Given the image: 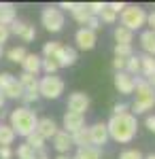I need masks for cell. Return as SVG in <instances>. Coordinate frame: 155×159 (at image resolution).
I'll return each mask as SVG.
<instances>
[{"label": "cell", "mask_w": 155, "mask_h": 159, "mask_svg": "<svg viewBox=\"0 0 155 159\" xmlns=\"http://www.w3.org/2000/svg\"><path fill=\"white\" fill-rule=\"evenodd\" d=\"M106 129H108V138H113L119 144H128V142L134 140V136L138 132V121L132 112L113 115L106 123Z\"/></svg>", "instance_id": "1"}, {"label": "cell", "mask_w": 155, "mask_h": 159, "mask_svg": "<svg viewBox=\"0 0 155 159\" xmlns=\"http://www.w3.org/2000/svg\"><path fill=\"white\" fill-rule=\"evenodd\" d=\"M36 123H38V117L28 106H19L9 115V127L15 132V136L28 138L30 134L36 132Z\"/></svg>", "instance_id": "2"}, {"label": "cell", "mask_w": 155, "mask_h": 159, "mask_svg": "<svg viewBox=\"0 0 155 159\" xmlns=\"http://www.w3.org/2000/svg\"><path fill=\"white\" fill-rule=\"evenodd\" d=\"M134 91H136V100L132 104L134 117L140 115V112H147L155 106V91L147 83V79H134Z\"/></svg>", "instance_id": "3"}, {"label": "cell", "mask_w": 155, "mask_h": 159, "mask_svg": "<svg viewBox=\"0 0 155 159\" xmlns=\"http://www.w3.org/2000/svg\"><path fill=\"white\" fill-rule=\"evenodd\" d=\"M64 93V81L55 74H47L38 81V96L47 100H58Z\"/></svg>", "instance_id": "4"}, {"label": "cell", "mask_w": 155, "mask_h": 159, "mask_svg": "<svg viewBox=\"0 0 155 159\" xmlns=\"http://www.w3.org/2000/svg\"><path fill=\"white\" fill-rule=\"evenodd\" d=\"M144 24H147V11L143 7H125L121 11V25L128 28L130 32L143 28Z\"/></svg>", "instance_id": "5"}, {"label": "cell", "mask_w": 155, "mask_h": 159, "mask_svg": "<svg viewBox=\"0 0 155 159\" xmlns=\"http://www.w3.org/2000/svg\"><path fill=\"white\" fill-rule=\"evenodd\" d=\"M40 24L45 25V30H49V32H62V28L66 24V17H64V13L60 9L47 7L40 13Z\"/></svg>", "instance_id": "6"}, {"label": "cell", "mask_w": 155, "mask_h": 159, "mask_svg": "<svg viewBox=\"0 0 155 159\" xmlns=\"http://www.w3.org/2000/svg\"><path fill=\"white\" fill-rule=\"evenodd\" d=\"M9 32H11V34H15V36H19L24 43H32V40L36 38L34 25L26 24V21H19V19H15V21L9 25Z\"/></svg>", "instance_id": "7"}, {"label": "cell", "mask_w": 155, "mask_h": 159, "mask_svg": "<svg viewBox=\"0 0 155 159\" xmlns=\"http://www.w3.org/2000/svg\"><path fill=\"white\" fill-rule=\"evenodd\" d=\"M74 40H77V47L79 49L92 51L96 47V43H98V36H96V32L87 30V28H79L77 34H74Z\"/></svg>", "instance_id": "8"}, {"label": "cell", "mask_w": 155, "mask_h": 159, "mask_svg": "<svg viewBox=\"0 0 155 159\" xmlns=\"http://www.w3.org/2000/svg\"><path fill=\"white\" fill-rule=\"evenodd\" d=\"M89 129V144L92 147L102 148V144H106L108 140V129H106V123H94Z\"/></svg>", "instance_id": "9"}, {"label": "cell", "mask_w": 155, "mask_h": 159, "mask_svg": "<svg viewBox=\"0 0 155 159\" xmlns=\"http://www.w3.org/2000/svg\"><path fill=\"white\" fill-rule=\"evenodd\" d=\"M36 134L40 136L43 140H53V136L58 134V123L53 121L51 117H43L36 123Z\"/></svg>", "instance_id": "10"}, {"label": "cell", "mask_w": 155, "mask_h": 159, "mask_svg": "<svg viewBox=\"0 0 155 159\" xmlns=\"http://www.w3.org/2000/svg\"><path fill=\"white\" fill-rule=\"evenodd\" d=\"M89 108V96L83 93V91H74L68 98V110L72 112H79V115H85V110Z\"/></svg>", "instance_id": "11"}, {"label": "cell", "mask_w": 155, "mask_h": 159, "mask_svg": "<svg viewBox=\"0 0 155 159\" xmlns=\"http://www.w3.org/2000/svg\"><path fill=\"white\" fill-rule=\"evenodd\" d=\"M81 127H85V115H79V112L68 110V112L64 115V132H66V134H74V132H79Z\"/></svg>", "instance_id": "12"}, {"label": "cell", "mask_w": 155, "mask_h": 159, "mask_svg": "<svg viewBox=\"0 0 155 159\" xmlns=\"http://www.w3.org/2000/svg\"><path fill=\"white\" fill-rule=\"evenodd\" d=\"M115 89L123 96L134 93V76L128 72H117L115 74Z\"/></svg>", "instance_id": "13"}, {"label": "cell", "mask_w": 155, "mask_h": 159, "mask_svg": "<svg viewBox=\"0 0 155 159\" xmlns=\"http://www.w3.org/2000/svg\"><path fill=\"white\" fill-rule=\"evenodd\" d=\"M53 60L58 61V66L60 68H68V66H74V61H77V51L72 49V47H64L62 45L58 53H55V57Z\"/></svg>", "instance_id": "14"}, {"label": "cell", "mask_w": 155, "mask_h": 159, "mask_svg": "<svg viewBox=\"0 0 155 159\" xmlns=\"http://www.w3.org/2000/svg\"><path fill=\"white\" fill-rule=\"evenodd\" d=\"M0 91H2L4 100H21V96H24V87L19 85V81H17V79H11V81L2 87Z\"/></svg>", "instance_id": "15"}, {"label": "cell", "mask_w": 155, "mask_h": 159, "mask_svg": "<svg viewBox=\"0 0 155 159\" xmlns=\"http://www.w3.org/2000/svg\"><path fill=\"white\" fill-rule=\"evenodd\" d=\"M53 147L60 155H66L68 148L72 147V140H70V134H66L64 129H58V134L53 136Z\"/></svg>", "instance_id": "16"}, {"label": "cell", "mask_w": 155, "mask_h": 159, "mask_svg": "<svg viewBox=\"0 0 155 159\" xmlns=\"http://www.w3.org/2000/svg\"><path fill=\"white\" fill-rule=\"evenodd\" d=\"M17 19V9L11 2H0V25H9Z\"/></svg>", "instance_id": "17"}, {"label": "cell", "mask_w": 155, "mask_h": 159, "mask_svg": "<svg viewBox=\"0 0 155 159\" xmlns=\"http://www.w3.org/2000/svg\"><path fill=\"white\" fill-rule=\"evenodd\" d=\"M40 55H36V53H28L24 57V61H21V68H24V72H28V74H38L40 72Z\"/></svg>", "instance_id": "18"}, {"label": "cell", "mask_w": 155, "mask_h": 159, "mask_svg": "<svg viewBox=\"0 0 155 159\" xmlns=\"http://www.w3.org/2000/svg\"><path fill=\"white\" fill-rule=\"evenodd\" d=\"M17 81H19V85L24 87V93H38V79H36L34 74L21 72Z\"/></svg>", "instance_id": "19"}, {"label": "cell", "mask_w": 155, "mask_h": 159, "mask_svg": "<svg viewBox=\"0 0 155 159\" xmlns=\"http://www.w3.org/2000/svg\"><path fill=\"white\" fill-rule=\"evenodd\" d=\"M140 45H143V49L147 51V55H155V32L153 30H144L143 34H140Z\"/></svg>", "instance_id": "20"}, {"label": "cell", "mask_w": 155, "mask_h": 159, "mask_svg": "<svg viewBox=\"0 0 155 159\" xmlns=\"http://www.w3.org/2000/svg\"><path fill=\"white\" fill-rule=\"evenodd\" d=\"M70 140H72V147H92L89 144V129L87 127H81L79 132H74V134H70Z\"/></svg>", "instance_id": "21"}, {"label": "cell", "mask_w": 155, "mask_h": 159, "mask_svg": "<svg viewBox=\"0 0 155 159\" xmlns=\"http://www.w3.org/2000/svg\"><path fill=\"white\" fill-rule=\"evenodd\" d=\"M113 36H115V40H117V45H132L134 32H130V30L123 28V25H117L115 32H113Z\"/></svg>", "instance_id": "22"}, {"label": "cell", "mask_w": 155, "mask_h": 159, "mask_svg": "<svg viewBox=\"0 0 155 159\" xmlns=\"http://www.w3.org/2000/svg\"><path fill=\"white\" fill-rule=\"evenodd\" d=\"M138 60H140V72L147 79L151 74H155V57H151V55H138Z\"/></svg>", "instance_id": "23"}, {"label": "cell", "mask_w": 155, "mask_h": 159, "mask_svg": "<svg viewBox=\"0 0 155 159\" xmlns=\"http://www.w3.org/2000/svg\"><path fill=\"white\" fill-rule=\"evenodd\" d=\"M15 132H13L9 125H2L0 123V147H11L13 142H15Z\"/></svg>", "instance_id": "24"}, {"label": "cell", "mask_w": 155, "mask_h": 159, "mask_svg": "<svg viewBox=\"0 0 155 159\" xmlns=\"http://www.w3.org/2000/svg\"><path fill=\"white\" fill-rule=\"evenodd\" d=\"M77 155H79L81 159H100V157H102V148H98V147H83V148L77 151Z\"/></svg>", "instance_id": "25"}, {"label": "cell", "mask_w": 155, "mask_h": 159, "mask_svg": "<svg viewBox=\"0 0 155 159\" xmlns=\"http://www.w3.org/2000/svg\"><path fill=\"white\" fill-rule=\"evenodd\" d=\"M26 55H28V51H26L24 47H11V49L7 51V57H9V61H13V64H21Z\"/></svg>", "instance_id": "26"}, {"label": "cell", "mask_w": 155, "mask_h": 159, "mask_svg": "<svg viewBox=\"0 0 155 159\" xmlns=\"http://www.w3.org/2000/svg\"><path fill=\"white\" fill-rule=\"evenodd\" d=\"M125 72L128 74H140V60H138V55H132V57H128V61H125Z\"/></svg>", "instance_id": "27"}, {"label": "cell", "mask_w": 155, "mask_h": 159, "mask_svg": "<svg viewBox=\"0 0 155 159\" xmlns=\"http://www.w3.org/2000/svg\"><path fill=\"white\" fill-rule=\"evenodd\" d=\"M40 70H45L47 74H55L60 70V66H58V61L51 60V57H43L40 60Z\"/></svg>", "instance_id": "28"}, {"label": "cell", "mask_w": 155, "mask_h": 159, "mask_svg": "<svg viewBox=\"0 0 155 159\" xmlns=\"http://www.w3.org/2000/svg\"><path fill=\"white\" fill-rule=\"evenodd\" d=\"M72 17H74V21H79L81 25H85V21H87L92 15H89V11H87V7H85V4H79V9H77V11H72Z\"/></svg>", "instance_id": "29"}, {"label": "cell", "mask_w": 155, "mask_h": 159, "mask_svg": "<svg viewBox=\"0 0 155 159\" xmlns=\"http://www.w3.org/2000/svg\"><path fill=\"white\" fill-rule=\"evenodd\" d=\"M98 19H100V21H104V24H115V21H117V13H113L110 9H108V4H104V9L100 11Z\"/></svg>", "instance_id": "30"}, {"label": "cell", "mask_w": 155, "mask_h": 159, "mask_svg": "<svg viewBox=\"0 0 155 159\" xmlns=\"http://www.w3.org/2000/svg\"><path fill=\"white\" fill-rule=\"evenodd\" d=\"M60 47H62V45H60V43H55V40H51V43H45V47H43V57H51V60H53Z\"/></svg>", "instance_id": "31"}, {"label": "cell", "mask_w": 155, "mask_h": 159, "mask_svg": "<svg viewBox=\"0 0 155 159\" xmlns=\"http://www.w3.org/2000/svg\"><path fill=\"white\" fill-rule=\"evenodd\" d=\"M134 55V51H132V45H115V57H123V60H128Z\"/></svg>", "instance_id": "32"}, {"label": "cell", "mask_w": 155, "mask_h": 159, "mask_svg": "<svg viewBox=\"0 0 155 159\" xmlns=\"http://www.w3.org/2000/svg\"><path fill=\"white\" fill-rule=\"evenodd\" d=\"M26 144H28V147H32V148H45V140L34 132V134H30L28 138H26Z\"/></svg>", "instance_id": "33"}, {"label": "cell", "mask_w": 155, "mask_h": 159, "mask_svg": "<svg viewBox=\"0 0 155 159\" xmlns=\"http://www.w3.org/2000/svg\"><path fill=\"white\" fill-rule=\"evenodd\" d=\"M119 159H144V157H143V153H140L138 148H125L119 155Z\"/></svg>", "instance_id": "34"}, {"label": "cell", "mask_w": 155, "mask_h": 159, "mask_svg": "<svg viewBox=\"0 0 155 159\" xmlns=\"http://www.w3.org/2000/svg\"><path fill=\"white\" fill-rule=\"evenodd\" d=\"M32 151H34L32 147H28V144H21V147L17 148V159H30V157H32Z\"/></svg>", "instance_id": "35"}, {"label": "cell", "mask_w": 155, "mask_h": 159, "mask_svg": "<svg viewBox=\"0 0 155 159\" xmlns=\"http://www.w3.org/2000/svg\"><path fill=\"white\" fill-rule=\"evenodd\" d=\"M87 7V11H89V15H94V17H98L100 15V11L104 9V2H89V4H85Z\"/></svg>", "instance_id": "36"}, {"label": "cell", "mask_w": 155, "mask_h": 159, "mask_svg": "<svg viewBox=\"0 0 155 159\" xmlns=\"http://www.w3.org/2000/svg\"><path fill=\"white\" fill-rule=\"evenodd\" d=\"M83 28H87V30H92V32H96V30H98V28H100V19H98V17H94V15H92V17H89V19H87V21H85V25Z\"/></svg>", "instance_id": "37"}, {"label": "cell", "mask_w": 155, "mask_h": 159, "mask_svg": "<svg viewBox=\"0 0 155 159\" xmlns=\"http://www.w3.org/2000/svg\"><path fill=\"white\" fill-rule=\"evenodd\" d=\"M125 61L128 60H123V57H115V60H113V68H115L117 72H125Z\"/></svg>", "instance_id": "38"}, {"label": "cell", "mask_w": 155, "mask_h": 159, "mask_svg": "<svg viewBox=\"0 0 155 159\" xmlns=\"http://www.w3.org/2000/svg\"><path fill=\"white\" fill-rule=\"evenodd\" d=\"M128 110H130V106H128L125 102H121V104H115V106H113V115H125Z\"/></svg>", "instance_id": "39"}, {"label": "cell", "mask_w": 155, "mask_h": 159, "mask_svg": "<svg viewBox=\"0 0 155 159\" xmlns=\"http://www.w3.org/2000/svg\"><path fill=\"white\" fill-rule=\"evenodd\" d=\"M30 159H49V153L45 151V148H34Z\"/></svg>", "instance_id": "40"}, {"label": "cell", "mask_w": 155, "mask_h": 159, "mask_svg": "<svg viewBox=\"0 0 155 159\" xmlns=\"http://www.w3.org/2000/svg\"><path fill=\"white\" fill-rule=\"evenodd\" d=\"M13 148L11 147H0V159H13Z\"/></svg>", "instance_id": "41"}, {"label": "cell", "mask_w": 155, "mask_h": 159, "mask_svg": "<svg viewBox=\"0 0 155 159\" xmlns=\"http://www.w3.org/2000/svg\"><path fill=\"white\" fill-rule=\"evenodd\" d=\"M9 36H11L9 28H7V25H0V45H4V43L9 40Z\"/></svg>", "instance_id": "42"}, {"label": "cell", "mask_w": 155, "mask_h": 159, "mask_svg": "<svg viewBox=\"0 0 155 159\" xmlns=\"http://www.w3.org/2000/svg\"><path fill=\"white\" fill-rule=\"evenodd\" d=\"M38 98H40L38 93H24V96H21V102H24V104H32V102H36Z\"/></svg>", "instance_id": "43"}, {"label": "cell", "mask_w": 155, "mask_h": 159, "mask_svg": "<svg viewBox=\"0 0 155 159\" xmlns=\"http://www.w3.org/2000/svg\"><path fill=\"white\" fill-rule=\"evenodd\" d=\"M144 125H147L149 132H153V134H155V115H149V117L144 119Z\"/></svg>", "instance_id": "44"}, {"label": "cell", "mask_w": 155, "mask_h": 159, "mask_svg": "<svg viewBox=\"0 0 155 159\" xmlns=\"http://www.w3.org/2000/svg\"><path fill=\"white\" fill-rule=\"evenodd\" d=\"M125 7H128V4H123V2H110V4H108V9L113 13H121Z\"/></svg>", "instance_id": "45"}, {"label": "cell", "mask_w": 155, "mask_h": 159, "mask_svg": "<svg viewBox=\"0 0 155 159\" xmlns=\"http://www.w3.org/2000/svg\"><path fill=\"white\" fill-rule=\"evenodd\" d=\"M147 24L151 25V30L155 32V11L153 13H147Z\"/></svg>", "instance_id": "46"}, {"label": "cell", "mask_w": 155, "mask_h": 159, "mask_svg": "<svg viewBox=\"0 0 155 159\" xmlns=\"http://www.w3.org/2000/svg\"><path fill=\"white\" fill-rule=\"evenodd\" d=\"M147 83H149V85H151V89L155 91V74H151V76L147 79Z\"/></svg>", "instance_id": "47"}, {"label": "cell", "mask_w": 155, "mask_h": 159, "mask_svg": "<svg viewBox=\"0 0 155 159\" xmlns=\"http://www.w3.org/2000/svg\"><path fill=\"white\" fill-rule=\"evenodd\" d=\"M4 102H7V100H4V96H2V91H0V108L4 106Z\"/></svg>", "instance_id": "48"}, {"label": "cell", "mask_w": 155, "mask_h": 159, "mask_svg": "<svg viewBox=\"0 0 155 159\" xmlns=\"http://www.w3.org/2000/svg\"><path fill=\"white\" fill-rule=\"evenodd\" d=\"M55 159H72V157H68V155H58Z\"/></svg>", "instance_id": "49"}, {"label": "cell", "mask_w": 155, "mask_h": 159, "mask_svg": "<svg viewBox=\"0 0 155 159\" xmlns=\"http://www.w3.org/2000/svg\"><path fill=\"white\" fill-rule=\"evenodd\" d=\"M144 159H155V153H151V155H147Z\"/></svg>", "instance_id": "50"}, {"label": "cell", "mask_w": 155, "mask_h": 159, "mask_svg": "<svg viewBox=\"0 0 155 159\" xmlns=\"http://www.w3.org/2000/svg\"><path fill=\"white\" fill-rule=\"evenodd\" d=\"M2 53H4V49H2V45H0V57H2Z\"/></svg>", "instance_id": "51"}]
</instances>
